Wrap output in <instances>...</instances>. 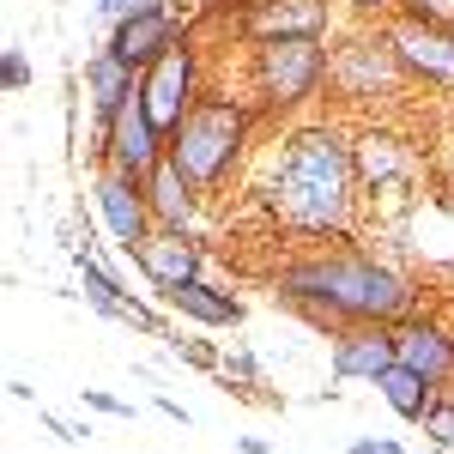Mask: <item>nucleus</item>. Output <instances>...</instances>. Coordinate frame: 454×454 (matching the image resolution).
Listing matches in <instances>:
<instances>
[{"label": "nucleus", "instance_id": "nucleus-1", "mask_svg": "<svg viewBox=\"0 0 454 454\" xmlns=\"http://www.w3.org/2000/svg\"><path fill=\"white\" fill-rule=\"evenodd\" d=\"M273 297L327 333L364 327V321L394 327L400 315L419 309V285L400 267H387L382 254L351 248V237H340V248H309V254L285 261L273 273Z\"/></svg>", "mask_w": 454, "mask_h": 454}, {"label": "nucleus", "instance_id": "nucleus-2", "mask_svg": "<svg viewBox=\"0 0 454 454\" xmlns=\"http://www.w3.org/2000/svg\"><path fill=\"white\" fill-rule=\"evenodd\" d=\"M261 200L291 237H351L357 224V164H351V140L333 121H303L279 140V158L261 182Z\"/></svg>", "mask_w": 454, "mask_h": 454}, {"label": "nucleus", "instance_id": "nucleus-3", "mask_svg": "<svg viewBox=\"0 0 454 454\" xmlns=\"http://www.w3.org/2000/svg\"><path fill=\"white\" fill-rule=\"evenodd\" d=\"M248 145H254V109L231 91H207L170 134V158L188 170L200 194H224L243 176Z\"/></svg>", "mask_w": 454, "mask_h": 454}, {"label": "nucleus", "instance_id": "nucleus-4", "mask_svg": "<svg viewBox=\"0 0 454 454\" xmlns=\"http://www.w3.org/2000/svg\"><path fill=\"white\" fill-rule=\"evenodd\" d=\"M327 36H279V43H248V98L267 115H297L327 91Z\"/></svg>", "mask_w": 454, "mask_h": 454}, {"label": "nucleus", "instance_id": "nucleus-5", "mask_svg": "<svg viewBox=\"0 0 454 454\" xmlns=\"http://www.w3.org/2000/svg\"><path fill=\"white\" fill-rule=\"evenodd\" d=\"M351 164H357V194H364V207L376 212L382 224H400V218L424 200L412 188H419V176L430 170V164H424L419 145H406L394 128H357V134H351Z\"/></svg>", "mask_w": 454, "mask_h": 454}, {"label": "nucleus", "instance_id": "nucleus-6", "mask_svg": "<svg viewBox=\"0 0 454 454\" xmlns=\"http://www.w3.org/2000/svg\"><path fill=\"white\" fill-rule=\"evenodd\" d=\"M400 85H412V79H406V67H400V55H394V43H387L382 25H357L351 36L333 43L327 91H333L340 104H382Z\"/></svg>", "mask_w": 454, "mask_h": 454}, {"label": "nucleus", "instance_id": "nucleus-7", "mask_svg": "<svg viewBox=\"0 0 454 454\" xmlns=\"http://www.w3.org/2000/svg\"><path fill=\"white\" fill-rule=\"evenodd\" d=\"M140 98H145V115L158 121V134L170 140L176 128H182V115L207 98V85H200V43H194V31L176 36L170 49L140 73Z\"/></svg>", "mask_w": 454, "mask_h": 454}, {"label": "nucleus", "instance_id": "nucleus-8", "mask_svg": "<svg viewBox=\"0 0 454 454\" xmlns=\"http://www.w3.org/2000/svg\"><path fill=\"white\" fill-rule=\"evenodd\" d=\"M382 31H387V43H394V55H400V67H406L412 85L454 98V25H424V19L394 12Z\"/></svg>", "mask_w": 454, "mask_h": 454}, {"label": "nucleus", "instance_id": "nucleus-9", "mask_svg": "<svg viewBox=\"0 0 454 454\" xmlns=\"http://www.w3.org/2000/svg\"><path fill=\"white\" fill-rule=\"evenodd\" d=\"M91 152H98V164H104V170H121V176H134V182H145V176L164 164L170 140L158 134V121L145 115V98L134 91L128 104L115 109V121L104 128V140L91 145Z\"/></svg>", "mask_w": 454, "mask_h": 454}, {"label": "nucleus", "instance_id": "nucleus-10", "mask_svg": "<svg viewBox=\"0 0 454 454\" xmlns=\"http://www.w3.org/2000/svg\"><path fill=\"white\" fill-rule=\"evenodd\" d=\"M91 207H98L104 231L115 237V248H121L128 261H134L145 248V237L158 231L152 200H145V182H134V176H121V170H104V164H98V176H91Z\"/></svg>", "mask_w": 454, "mask_h": 454}, {"label": "nucleus", "instance_id": "nucleus-11", "mask_svg": "<svg viewBox=\"0 0 454 454\" xmlns=\"http://www.w3.org/2000/svg\"><path fill=\"white\" fill-rule=\"evenodd\" d=\"M134 267L145 273V285L158 291V297H170L176 285L188 279H207V243L194 237V231H176V224H158L145 248L134 254Z\"/></svg>", "mask_w": 454, "mask_h": 454}, {"label": "nucleus", "instance_id": "nucleus-12", "mask_svg": "<svg viewBox=\"0 0 454 454\" xmlns=\"http://www.w3.org/2000/svg\"><path fill=\"white\" fill-rule=\"evenodd\" d=\"M394 351H400L406 370H419L424 382H436V387L454 382V327L436 321L430 309H412L394 321Z\"/></svg>", "mask_w": 454, "mask_h": 454}, {"label": "nucleus", "instance_id": "nucleus-13", "mask_svg": "<svg viewBox=\"0 0 454 454\" xmlns=\"http://www.w3.org/2000/svg\"><path fill=\"white\" fill-rule=\"evenodd\" d=\"M333 12L327 0H243L237 36L243 43H279V36H327Z\"/></svg>", "mask_w": 454, "mask_h": 454}, {"label": "nucleus", "instance_id": "nucleus-14", "mask_svg": "<svg viewBox=\"0 0 454 454\" xmlns=\"http://www.w3.org/2000/svg\"><path fill=\"white\" fill-rule=\"evenodd\" d=\"M176 36H188V19L176 12V6H140V12H128V19H115V31H109V49L128 61V67H152L164 49H170Z\"/></svg>", "mask_w": 454, "mask_h": 454}, {"label": "nucleus", "instance_id": "nucleus-15", "mask_svg": "<svg viewBox=\"0 0 454 454\" xmlns=\"http://www.w3.org/2000/svg\"><path fill=\"white\" fill-rule=\"evenodd\" d=\"M333 340V376L340 382H382L387 370L400 364V351H394V327H376V321H364V327H340V333H327Z\"/></svg>", "mask_w": 454, "mask_h": 454}, {"label": "nucleus", "instance_id": "nucleus-16", "mask_svg": "<svg viewBox=\"0 0 454 454\" xmlns=\"http://www.w3.org/2000/svg\"><path fill=\"white\" fill-rule=\"evenodd\" d=\"M134 91H140V67H128V61L104 43V49L85 61V104H91V121H98V128H91V145L104 140V128L115 121V109L128 104Z\"/></svg>", "mask_w": 454, "mask_h": 454}, {"label": "nucleus", "instance_id": "nucleus-17", "mask_svg": "<svg viewBox=\"0 0 454 454\" xmlns=\"http://www.w3.org/2000/svg\"><path fill=\"white\" fill-rule=\"evenodd\" d=\"M145 200H152V218H158V224L194 231V218H200V200H207V194H200V188L188 182V170L164 152V164L145 176Z\"/></svg>", "mask_w": 454, "mask_h": 454}, {"label": "nucleus", "instance_id": "nucleus-18", "mask_svg": "<svg viewBox=\"0 0 454 454\" xmlns=\"http://www.w3.org/2000/svg\"><path fill=\"white\" fill-rule=\"evenodd\" d=\"M182 321H194V327H243V297H231L224 285H212V279H188V285H176L170 297H164Z\"/></svg>", "mask_w": 454, "mask_h": 454}, {"label": "nucleus", "instance_id": "nucleus-19", "mask_svg": "<svg viewBox=\"0 0 454 454\" xmlns=\"http://www.w3.org/2000/svg\"><path fill=\"white\" fill-rule=\"evenodd\" d=\"M218 382H224V394H237V400H254V406H279V412H285V394H267V382H261V357H254L243 340H231V346H224Z\"/></svg>", "mask_w": 454, "mask_h": 454}, {"label": "nucleus", "instance_id": "nucleus-20", "mask_svg": "<svg viewBox=\"0 0 454 454\" xmlns=\"http://www.w3.org/2000/svg\"><path fill=\"white\" fill-rule=\"evenodd\" d=\"M376 387H382V400H387V406H394V412H400L406 424H424V412L442 400V387L424 382L419 370H406V364H394V370H387Z\"/></svg>", "mask_w": 454, "mask_h": 454}, {"label": "nucleus", "instance_id": "nucleus-21", "mask_svg": "<svg viewBox=\"0 0 454 454\" xmlns=\"http://www.w3.org/2000/svg\"><path fill=\"white\" fill-rule=\"evenodd\" d=\"M73 267H79V285H85V303H91V309L109 315V321H128V309H134V291L115 279L98 254H79Z\"/></svg>", "mask_w": 454, "mask_h": 454}, {"label": "nucleus", "instance_id": "nucleus-22", "mask_svg": "<svg viewBox=\"0 0 454 454\" xmlns=\"http://www.w3.org/2000/svg\"><path fill=\"white\" fill-rule=\"evenodd\" d=\"M164 346H170L176 364H188V370H207V376H218V364H224V351L212 346V340H194V333H170Z\"/></svg>", "mask_w": 454, "mask_h": 454}, {"label": "nucleus", "instance_id": "nucleus-23", "mask_svg": "<svg viewBox=\"0 0 454 454\" xmlns=\"http://www.w3.org/2000/svg\"><path fill=\"white\" fill-rule=\"evenodd\" d=\"M31 55H25V49H19V43H12V49H0V85H6V91H12V98H19V91H31Z\"/></svg>", "mask_w": 454, "mask_h": 454}, {"label": "nucleus", "instance_id": "nucleus-24", "mask_svg": "<svg viewBox=\"0 0 454 454\" xmlns=\"http://www.w3.org/2000/svg\"><path fill=\"white\" fill-rule=\"evenodd\" d=\"M424 436L442 442V449H454V400H436V406L424 412Z\"/></svg>", "mask_w": 454, "mask_h": 454}, {"label": "nucleus", "instance_id": "nucleus-25", "mask_svg": "<svg viewBox=\"0 0 454 454\" xmlns=\"http://www.w3.org/2000/svg\"><path fill=\"white\" fill-rule=\"evenodd\" d=\"M340 6H346L357 25H387V19L400 12V0H340Z\"/></svg>", "mask_w": 454, "mask_h": 454}, {"label": "nucleus", "instance_id": "nucleus-26", "mask_svg": "<svg viewBox=\"0 0 454 454\" xmlns=\"http://www.w3.org/2000/svg\"><path fill=\"white\" fill-rule=\"evenodd\" d=\"M400 12L424 25H454V0H400Z\"/></svg>", "mask_w": 454, "mask_h": 454}, {"label": "nucleus", "instance_id": "nucleus-27", "mask_svg": "<svg viewBox=\"0 0 454 454\" xmlns=\"http://www.w3.org/2000/svg\"><path fill=\"white\" fill-rule=\"evenodd\" d=\"M79 394H85V406H91V412H104V419H134V406H128V400H115V394H104V387H79Z\"/></svg>", "mask_w": 454, "mask_h": 454}, {"label": "nucleus", "instance_id": "nucleus-28", "mask_svg": "<svg viewBox=\"0 0 454 454\" xmlns=\"http://www.w3.org/2000/svg\"><path fill=\"white\" fill-rule=\"evenodd\" d=\"M430 176H436L442 188H454V128H449V134H442V145L430 152Z\"/></svg>", "mask_w": 454, "mask_h": 454}, {"label": "nucleus", "instance_id": "nucleus-29", "mask_svg": "<svg viewBox=\"0 0 454 454\" xmlns=\"http://www.w3.org/2000/svg\"><path fill=\"white\" fill-rule=\"evenodd\" d=\"M36 419H43V430H49V436H61V442H85V436H91L85 424H67V419H55V412H36Z\"/></svg>", "mask_w": 454, "mask_h": 454}, {"label": "nucleus", "instance_id": "nucleus-30", "mask_svg": "<svg viewBox=\"0 0 454 454\" xmlns=\"http://www.w3.org/2000/svg\"><path fill=\"white\" fill-rule=\"evenodd\" d=\"M351 454H406V449H400L394 436H357V442H351Z\"/></svg>", "mask_w": 454, "mask_h": 454}, {"label": "nucleus", "instance_id": "nucleus-31", "mask_svg": "<svg viewBox=\"0 0 454 454\" xmlns=\"http://www.w3.org/2000/svg\"><path fill=\"white\" fill-rule=\"evenodd\" d=\"M158 412H164L170 424H194V412H188L182 400H170V394H158Z\"/></svg>", "mask_w": 454, "mask_h": 454}, {"label": "nucleus", "instance_id": "nucleus-32", "mask_svg": "<svg viewBox=\"0 0 454 454\" xmlns=\"http://www.w3.org/2000/svg\"><path fill=\"white\" fill-rule=\"evenodd\" d=\"M176 12H182V19H200V12H212V6H218V0H170Z\"/></svg>", "mask_w": 454, "mask_h": 454}, {"label": "nucleus", "instance_id": "nucleus-33", "mask_svg": "<svg viewBox=\"0 0 454 454\" xmlns=\"http://www.w3.org/2000/svg\"><path fill=\"white\" fill-rule=\"evenodd\" d=\"M237 449H243V454H273V442H267V436H243Z\"/></svg>", "mask_w": 454, "mask_h": 454}]
</instances>
